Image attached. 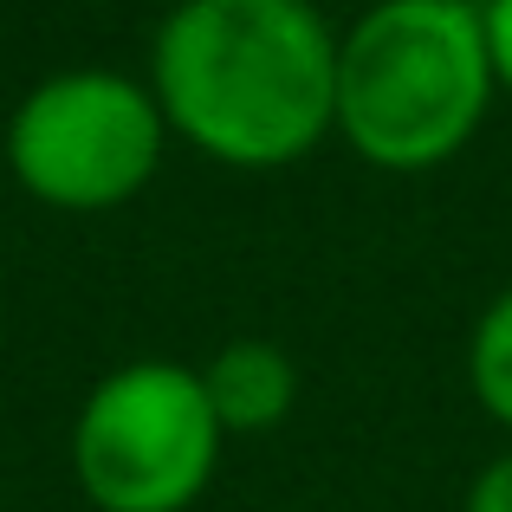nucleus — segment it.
Wrapping results in <instances>:
<instances>
[{
	"mask_svg": "<svg viewBox=\"0 0 512 512\" xmlns=\"http://www.w3.org/2000/svg\"><path fill=\"white\" fill-rule=\"evenodd\" d=\"M150 91L208 163L292 169L338 130V33L312 0H175Z\"/></svg>",
	"mask_w": 512,
	"mask_h": 512,
	"instance_id": "1",
	"label": "nucleus"
},
{
	"mask_svg": "<svg viewBox=\"0 0 512 512\" xmlns=\"http://www.w3.org/2000/svg\"><path fill=\"white\" fill-rule=\"evenodd\" d=\"M493 59L474 0H376L338 39V137L370 169L422 175L480 137Z\"/></svg>",
	"mask_w": 512,
	"mask_h": 512,
	"instance_id": "2",
	"label": "nucleus"
},
{
	"mask_svg": "<svg viewBox=\"0 0 512 512\" xmlns=\"http://www.w3.org/2000/svg\"><path fill=\"white\" fill-rule=\"evenodd\" d=\"M221 448L208 383L175 357L98 376L72 422V474L98 512H188L221 474Z\"/></svg>",
	"mask_w": 512,
	"mask_h": 512,
	"instance_id": "3",
	"label": "nucleus"
},
{
	"mask_svg": "<svg viewBox=\"0 0 512 512\" xmlns=\"http://www.w3.org/2000/svg\"><path fill=\"white\" fill-rule=\"evenodd\" d=\"M169 150L163 104L143 78L72 65L52 72L7 117V175L59 214H104L137 201Z\"/></svg>",
	"mask_w": 512,
	"mask_h": 512,
	"instance_id": "4",
	"label": "nucleus"
},
{
	"mask_svg": "<svg viewBox=\"0 0 512 512\" xmlns=\"http://www.w3.org/2000/svg\"><path fill=\"white\" fill-rule=\"evenodd\" d=\"M201 383L227 435H266L299 402V363L273 338H234L201 363Z\"/></svg>",
	"mask_w": 512,
	"mask_h": 512,
	"instance_id": "5",
	"label": "nucleus"
},
{
	"mask_svg": "<svg viewBox=\"0 0 512 512\" xmlns=\"http://www.w3.org/2000/svg\"><path fill=\"white\" fill-rule=\"evenodd\" d=\"M467 389H474V402L512 435V286L474 318V338H467Z\"/></svg>",
	"mask_w": 512,
	"mask_h": 512,
	"instance_id": "6",
	"label": "nucleus"
},
{
	"mask_svg": "<svg viewBox=\"0 0 512 512\" xmlns=\"http://www.w3.org/2000/svg\"><path fill=\"white\" fill-rule=\"evenodd\" d=\"M480 26H487V59L500 91H512V0H480Z\"/></svg>",
	"mask_w": 512,
	"mask_h": 512,
	"instance_id": "7",
	"label": "nucleus"
},
{
	"mask_svg": "<svg viewBox=\"0 0 512 512\" xmlns=\"http://www.w3.org/2000/svg\"><path fill=\"white\" fill-rule=\"evenodd\" d=\"M467 512H512V454L487 461L467 487Z\"/></svg>",
	"mask_w": 512,
	"mask_h": 512,
	"instance_id": "8",
	"label": "nucleus"
}]
</instances>
